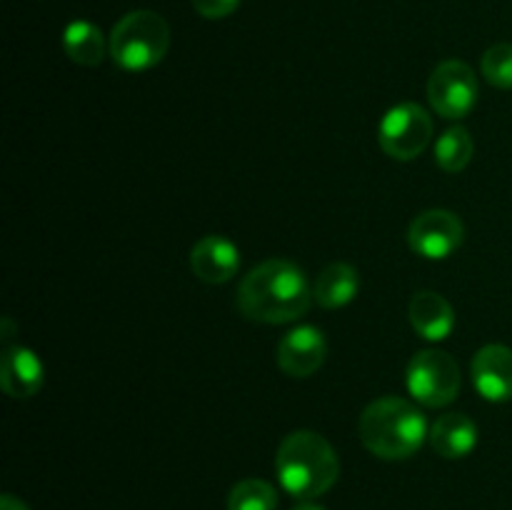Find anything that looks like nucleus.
Instances as JSON below:
<instances>
[{
  "mask_svg": "<svg viewBox=\"0 0 512 510\" xmlns=\"http://www.w3.org/2000/svg\"><path fill=\"white\" fill-rule=\"evenodd\" d=\"M313 303V288L303 270L283 258H273L250 270L238 288L240 313L255 323H293Z\"/></svg>",
  "mask_w": 512,
  "mask_h": 510,
  "instance_id": "1",
  "label": "nucleus"
},
{
  "mask_svg": "<svg viewBox=\"0 0 512 510\" xmlns=\"http://www.w3.org/2000/svg\"><path fill=\"white\" fill-rule=\"evenodd\" d=\"M275 473L285 493L298 500H315L338 483L340 460L323 435L295 430L280 443Z\"/></svg>",
  "mask_w": 512,
  "mask_h": 510,
  "instance_id": "2",
  "label": "nucleus"
},
{
  "mask_svg": "<svg viewBox=\"0 0 512 510\" xmlns=\"http://www.w3.org/2000/svg\"><path fill=\"white\" fill-rule=\"evenodd\" d=\"M360 440L373 455L383 460H405L423 448L430 438L428 420L405 398L373 400L360 415Z\"/></svg>",
  "mask_w": 512,
  "mask_h": 510,
  "instance_id": "3",
  "label": "nucleus"
},
{
  "mask_svg": "<svg viewBox=\"0 0 512 510\" xmlns=\"http://www.w3.org/2000/svg\"><path fill=\"white\" fill-rule=\"evenodd\" d=\"M108 48L123 70H150L168 53L170 28L163 15L153 10H133L115 23Z\"/></svg>",
  "mask_w": 512,
  "mask_h": 510,
  "instance_id": "4",
  "label": "nucleus"
},
{
  "mask_svg": "<svg viewBox=\"0 0 512 510\" xmlns=\"http://www.w3.org/2000/svg\"><path fill=\"white\" fill-rule=\"evenodd\" d=\"M410 395L425 408L450 405L460 393V368L445 350H420L413 355L405 373Z\"/></svg>",
  "mask_w": 512,
  "mask_h": 510,
  "instance_id": "5",
  "label": "nucleus"
},
{
  "mask_svg": "<svg viewBox=\"0 0 512 510\" xmlns=\"http://www.w3.org/2000/svg\"><path fill=\"white\" fill-rule=\"evenodd\" d=\"M433 140V118L418 103H400L383 115L378 143L393 160H415Z\"/></svg>",
  "mask_w": 512,
  "mask_h": 510,
  "instance_id": "6",
  "label": "nucleus"
},
{
  "mask_svg": "<svg viewBox=\"0 0 512 510\" xmlns=\"http://www.w3.org/2000/svg\"><path fill=\"white\" fill-rule=\"evenodd\" d=\"M428 100L443 118H465L478 105V75L465 60H445L430 75Z\"/></svg>",
  "mask_w": 512,
  "mask_h": 510,
  "instance_id": "7",
  "label": "nucleus"
},
{
  "mask_svg": "<svg viewBox=\"0 0 512 510\" xmlns=\"http://www.w3.org/2000/svg\"><path fill=\"white\" fill-rule=\"evenodd\" d=\"M465 225L453 210L433 208L420 213L408 228V243L413 253L428 260H445L463 245Z\"/></svg>",
  "mask_w": 512,
  "mask_h": 510,
  "instance_id": "8",
  "label": "nucleus"
},
{
  "mask_svg": "<svg viewBox=\"0 0 512 510\" xmlns=\"http://www.w3.org/2000/svg\"><path fill=\"white\" fill-rule=\"evenodd\" d=\"M328 355V340L315 325H298L278 343V365L290 378H310Z\"/></svg>",
  "mask_w": 512,
  "mask_h": 510,
  "instance_id": "9",
  "label": "nucleus"
},
{
  "mask_svg": "<svg viewBox=\"0 0 512 510\" xmlns=\"http://www.w3.org/2000/svg\"><path fill=\"white\" fill-rule=\"evenodd\" d=\"M475 390L490 403L512 400V350L508 345L490 343L480 348L473 358Z\"/></svg>",
  "mask_w": 512,
  "mask_h": 510,
  "instance_id": "10",
  "label": "nucleus"
},
{
  "mask_svg": "<svg viewBox=\"0 0 512 510\" xmlns=\"http://www.w3.org/2000/svg\"><path fill=\"white\" fill-rule=\"evenodd\" d=\"M190 265L203 283H228L240 270V250L233 240L223 238V235H205L193 245Z\"/></svg>",
  "mask_w": 512,
  "mask_h": 510,
  "instance_id": "11",
  "label": "nucleus"
},
{
  "mask_svg": "<svg viewBox=\"0 0 512 510\" xmlns=\"http://www.w3.org/2000/svg\"><path fill=\"white\" fill-rule=\"evenodd\" d=\"M43 360L23 345H10L3 350L0 363V385L10 398H33L43 388Z\"/></svg>",
  "mask_w": 512,
  "mask_h": 510,
  "instance_id": "12",
  "label": "nucleus"
},
{
  "mask_svg": "<svg viewBox=\"0 0 512 510\" xmlns=\"http://www.w3.org/2000/svg\"><path fill=\"white\" fill-rule=\"evenodd\" d=\"M410 323L420 338L443 343L455 330V310L448 300L433 290H420L410 300Z\"/></svg>",
  "mask_w": 512,
  "mask_h": 510,
  "instance_id": "13",
  "label": "nucleus"
},
{
  "mask_svg": "<svg viewBox=\"0 0 512 510\" xmlns=\"http://www.w3.org/2000/svg\"><path fill=\"white\" fill-rule=\"evenodd\" d=\"M430 445L440 458H465L478 448V425L463 413L440 415L430 428Z\"/></svg>",
  "mask_w": 512,
  "mask_h": 510,
  "instance_id": "14",
  "label": "nucleus"
},
{
  "mask_svg": "<svg viewBox=\"0 0 512 510\" xmlns=\"http://www.w3.org/2000/svg\"><path fill=\"white\" fill-rule=\"evenodd\" d=\"M360 290V275L353 265L348 263H330L323 273L318 275L313 285L315 303L323 308L335 310L345 308L355 300Z\"/></svg>",
  "mask_w": 512,
  "mask_h": 510,
  "instance_id": "15",
  "label": "nucleus"
},
{
  "mask_svg": "<svg viewBox=\"0 0 512 510\" xmlns=\"http://www.w3.org/2000/svg\"><path fill=\"white\" fill-rule=\"evenodd\" d=\"M63 48L73 63L95 68L105 58V38L90 20H73L63 33Z\"/></svg>",
  "mask_w": 512,
  "mask_h": 510,
  "instance_id": "16",
  "label": "nucleus"
},
{
  "mask_svg": "<svg viewBox=\"0 0 512 510\" xmlns=\"http://www.w3.org/2000/svg\"><path fill=\"white\" fill-rule=\"evenodd\" d=\"M473 153L475 140L470 135V130L463 128V125H455V128L445 130L438 143H435V163L445 173H460V170L468 168L470 160H473Z\"/></svg>",
  "mask_w": 512,
  "mask_h": 510,
  "instance_id": "17",
  "label": "nucleus"
},
{
  "mask_svg": "<svg viewBox=\"0 0 512 510\" xmlns=\"http://www.w3.org/2000/svg\"><path fill=\"white\" fill-rule=\"evenodd\" d=\"M278 490L260 478H245L233 485L228 495V510H275Z\"/></svg>",
  "mask_w": 512,
  "mask_h": 510,
  "instance_id": "18",
  "label": "nucleus"
},
{
  "mask_svg": "<svg viewBox=\"0 0 512 510\" xmlns=\"http://www.w3.org/2000/svg\"><path fill=\"white\" fill-rule=\"evenodd\" d=\"M483 75L495 88H512V43H498L485 50Z\"/></svg>",
  "mask_w": 512,
  "mask_h": 510,
  "instance_id": "19",
  "label": "nucleus"
},
{
  "mask_svg": "<svg viewBox=\"0 0 512 510\" xmlns=\"http://www.w3.org/2000/svg\"><path fill=\"white\" fill-rule=\"evenodd\" d=\"M238 5L240 0H193V8L208 20L228 18V15H233L238 10Z\"/></svg>",
  "mask_w": 512,
  "mask_h": 510,
  "instance_id": "20",
  "label": "nucleus"
},
{
  "mask_svg": "<svg viewBox=\"0 0 512 510\" xmlns=\"http://www.w3.org/2000/svg\"><path fill=\"white\" fill-rule=\"evenodd\" d=\"M0 510H30V508L20 498H15V495L5 493L3 498H0Z\"/></svg>",
  "mask_w": 512,
  "mask_h": 510,
  "instance_id": "21",
  "label": "nucleus"
},
{
  "mask_svg": "<svg viewBox=\"0 0 512 510\" xmlns=\"http://www.w3.org/2000/svg\"><path fill=\"white\" fill-rule=\"evenodd\" d=\"M10 338H13V320L3 318V343H5V348H10Z\"/></svg>",
  "mask_w": 512,
  "mask_h": 510,
  "instance_id": "22",
  "label": "nucleus"
},
{
  "mask_svg": "<svg viewBox=\"0 0 512 510\" xmlns=\"http://www.w3.org/2000/svg\"><path fill=\"white\" fill-rule=\"evenodd\" d=\"M293 510H325V508L320 503H315V500H300Z\"/></svg>",
  "mask_w": 512,
  "mask_h": 510,
  "instance_id": "23",
  "label": "nucleus"
}]
</instances>
